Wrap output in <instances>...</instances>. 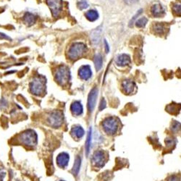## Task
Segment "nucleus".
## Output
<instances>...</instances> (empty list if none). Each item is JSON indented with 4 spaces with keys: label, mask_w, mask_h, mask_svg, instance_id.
Listing matches in <instances>:
<instances>
[{
    "label": "nucleus",
    "mask_w": 181,
    "mask_h": 181,
    "mask_svg": "<svg viewBox=\"0 0 181 181\" xmlns=\"http://www.w3.org/2000/svg\"><path fill=\"white\" fill-rule=\"evenodd\" d=\"M104 46H105V51H106V53H109V47L108 43H107L106 39L104 40Z\"/></svg>",
    "instance_id": "obj_31"
},
{
    "label": "nucleus",
    "mask_w": 181,
    "mask_h": 181,
    "mask_svg": "<svg viewBox=\"0 0 181 181\" xmlns=\"http://www.w3.org/2000/svg\"><path fill=\"white\" fill-rule=\"evenodd\" d=\"M71 77L70 71L68 67L61 65L57 68L55 73V80L61 86H64L70 81Z\"/></svg>",
    "instance_id": "obj_3"
},
{
    "label": "nucleus",
    "mask_w": 181,
    "mask_h": 181,
    "mask_svg": "<svg viewBox=\"0 0 181 181\" xmlns=\"http://www.w3.org/2000/svg\"><path fill=\"white\" fill-rule=\"evenodd\" d=\"M19 139L25 146H35L38 142V135L33 130L29 129L21 133Z\"/></svg>",
    "instance_id": "obj_4"
},
{
    "label": "nucleus",
    "mask_w": 181,
    "mask_h": 181,
    "mask_svg": "<svg viewBox=\"0 0 181 181\" xmlns=\"http://www.w3.org/2000/svg\"><path fill=\"white\" fill-rule=\"evenodd\" d=\"M5 177V172L2 168H0V181H3Z\"/></svg>",
    "instance_id": "obj_29"
},
{
    "label": "nucleus",
    "mask_w": 181,
    "mask_h": 181,
    "mask_svg": "<svg viewBox=\"0 0 181 181\" xmlns=\"http://www.w3.org/2000/svg\"><path fill=\"white\" fill-rule=\"evenodd\" d=\"M71 135L75 139H80L85 134V131L83 128L80 126H75L73 127L72 130H71Z\"/></svg>",
    "instance_id": "obj_17"
},
{
    "label": "nucleus",
    "mask_w": 181,
    "mask_h": 181,
    "mask_svg": "<svg viewBox=\"0 0 181 181\" xmlns=\"http://www.w3.org/2000/svg\"><path fill=\"white\" fill-rule=\"evenodd\" d=\"M102 26H99L92 31L90 33V40H91L92 44L94 45L99 44L101 42V38H102Z\"/></svg>",
    "instance_id": "obj_11"
},
{
    "label": "nucleus",
    "mask_w": 181,
    "mask_h": 181,
    "mask_svg": "<svg viewBox=\"0 0 181 181\" xmlns=\"http://www.w3.org/2000/svg\"><path fill=\"white\" fill-rule=\"evenodd\" d=\"M98 96V89L96 88H94L90 90L88 99V109L90 113H92L94 111L96 106V99Z\"/></svg>",
    "instance_id": "obj_9"
},
{
    "label": "nucleus",
    "mask_w": 181,
    "mask_h": 181,
    "mask_svg": "<svg viewBox=\"0 0 181 181\" xmlns=\"http://www.w3.org/2000/svg\"><path fill=\"white\" fill-rule=\"evenodd\" d=\"M45 90H46V78L44 77H36L30 83V90L34 95H42Z\"/></svg>",
    "instance_id": "obj_2"
},
{
    "label": "nucleus",
    "mask_w": 181,
    "mask_h": 181,
    "mask_svg": "<svg viewBox=\"0 0 181 181\" xmlns=\"http://www.w3.org/2000/svg\"><path fill=\"white\" fill-rule=\"evenodd\" d=\"M81 157H80L79 156H77L76 158H75L74 165H73V170H72L73 174H75V176L77 175V174H78L80 167H81Z\"/></svg>",
    "instance_id": "obj_20"
},
{
    "label": "nucleus",
    "mask_w": 181,
    "mask_h": 181,
    "mask_svg": "<svg viewBox=\"0 0 181 181\" xmlns=\"http://www.w3.org/2000/svg\"><path fill=\"white\" fill-rule=\"evenodd\" d=\"M139 0H124V2L128 5H132V4L136 3Z\"/></svg>",
    "instance_id": "obj_32"
},
{
    "label": "nucleus",
    "mask_w": 181,
    "mask_h": 181,
    "mask_svg": "<svg viewBox=\"0 0 181 181\" xmlns=\"http://www.w3.org/2000/svg\"><path fill=\"white\" fill-rule=\"evenodd\" d=\"M130 56L126 55V54H122V55H118L116 58L115 62L117 66L124 67L128 65L130 63Z\"/></svg>",
    "instance_id": "obj_15"
},
{
    "label": "nucleus",
    "mask_w": 181,
    "mask_h": 181,
    "mask_svg": "<svg viewBox=\"0 0 181 181\" xmlns=\"http://www.w3.org/2000/svg\"><path fill=\"white\" fill-rule=\"evenodd\" d=\"M69 160H70V157L65 152L60 153L57 157V163L58 166L61 168L66 167L68 165Z\"/></svg>",
    "instance_id": "obj_13"
},
{
    "label": "nucleus",
    "mask_w": 181,
    "mask_h": 181,
    "mask_svg": "<svg viewBox=\"0 0 181 181\" xmlns=\"http://www.w3.org/2000/svg\"><path fill=\"white\" fill-rule=\"evenodd\" d=\"M90 144H91V128H90L89 130H88V133L87 135V139H86V155H88V154H89Z\"/></svg>",
    "instance_id": "obj_23"
},
{
    "label": "nucleus",
    "mask_w": 181,
    "mask_h": 181,
    "mask_svg": "<svg viewBox=\"0 0 181 181\" xmlns=\"http://www.w3.org/2000/svg\"><path fill=\"white\" fill-rule=\"evenodd\" d=\"M107 161L105 153L103 151H96L94 152L92 157V162L96 167H104Z\"/></svg>",
    "instance_id": "obj_8"
},
{
    "label": "nucleus",
    "mask_w": 181,
    "mask_h": 181,
    "mask_svg": "<svg viewBox=\"0 0 181 181\" xmlns=\"http://www.w3.org/2000/svg\"><path fill=\"white\" fill-rule=\"evenodd\" d=\"M60 181H64V180H60Z\"/></svg>",
    "instance_id": "obj_35"
},
{
    "label": "nucleus",
    "mask_w": 181,
    "mask_h": 181,
    "mask_svg": "<svg viewBox=\"0 0 181 181\" xmlns=\"http://www.w3.org/2000/svg\"><path fill=\"white\" fill-rule=\"evenodd\" d=\"M36 20V17L34 15L30 13V12H27L24 16V21L26 24L29 25H31L35 23Z\"/></svg>",
    "instance_id": "obj_21"
},
{
    "label": "nucleus",
    "mask_w": 181,
    "mask_h": 181,
    "mask_svg": "<svg viewBox=\"0 0 181 181\" xmlns=\"http://www.w3.org/2000/svg\"><path fill=\"white\" fill-rule=\"evenodd\" d=\"M151 12L155 18H161V17L165 15V10L161 4L157 3L152 5V8H151Z\"/></svg>",
    "instance_id": "obj_10"
},
{
    "label": "nucleus",
    "mask_w": 181,
    "mask_h": 181,
    "mask_svg": "<svg viewBox=\"0 0 181 181\" xmlns=\"http://www.w3.org/2000/svg\"><path fill=\"white\" fill-rule=\"evenodd\" d=\"M172 10H173L174 13H175L177 15L180 16V13H181L180 4H178V3L174 4L173 6H172Z\"/></svg>",
    "instance_id": "obj_26"
},
{
    "label": "nucleus",
    "mask_w": 181,
    "mask_h": 181,
    "mask_svg": "<svg viewBox=\"0 0 181 181\" xmlns=\"http://www.w3.org/2000/svg\"><path fill=\"white\" fill-rule=\"evenodd\" d=\"M64 116L62 112L54 111L47 118V122L52 128H59L63 123Z\"/></svg>",
    "instance_id": "obj_6"
},
{
    "label": "nucleus",
    "mask_w": 181,
    "mask_h": 181,
    "mask_svg": "<svg viewBox=\"0 0 181 181\" xmlns=\"http://www.w3.org/2000/svg\"><path fill=\"white\" fill-rule=\"evenodd\" d=\"M70 110L72 112L73 115H74L75 116L81 115L83 113V105H82L81 103L78 102V101L73 102L70 106Z\"/></svg>",
    "instance_id": "obj_16"
},
{
    "label": "nucleus",
    "mask_w": 181,
    "mask_h": 181,
    "mask_svg": "<svg viewBox=\"0 0 181 181\" xmlns=\"http://www.w3.org/2000/svg\"><path fill=\"white\" fill-rule=\"evenodd\" d=\"M87 51V46L85 44L81 42H76L70 46L68 51L69 59L76 60L81 57Z\"/></svg>",
    "instance_id": "obj_1"
},
{
    "label": "nucleus",
    "mask_w": 181,
    "mask_h": 181,
    "mask_svg": "<svg viewBox=\"0 0 181 181\" xmlns=\"http://www.w3.org/2000/svg\"><path fill=\"white\" fill-rule=\"evenodd\" d=\"M148 23V19L145 18V17H143V18L139 19V20H137L135 21V26L137 28H140V29H141V28H144L146 26V25Z\"/></svg>",
    "instance_id": "obj_24"
},
{
    "label": "nucleus",
    "mask_w": 181,
    "mask_h": 181,
    "mask_svg": "<svg viewBox=\"0 0 181 181\" xmlns=\"http://www.w3.org/2000/svg\"><path fill=\"white\" fill-rule=\"evenodd\" d=\"M78 75L81 79L88 81L92 75V71L89 65H83L79 69Z\"/></svg>",
    "instance_id": "obj_12"
},
{
    "label": "nucleus",
    "mask_w": 181,
    "mask_h": 181,
    "mask_svg": "<svg viewBox=\"0 0 181 181\" xmlns=\"http://www.w3.org/2000/svg\"><path fill=\"white\" fill-rule=\"evenodd\" d=\"M168 181H179V178L177 176L173 175V176L170 177Z\"/></svg>",
    "instance_id": "obj_33"
},
{
    "label": "nucleus",
    "mask_w": 181,
    "mask_h": 181,
    "mask_svg": "<svg viewBox=\"0 0 181 181\" xmlns=\"http://www.w3.org/2000/svg\"><path fill=\"white\" fill-rule=\"evenodd\" d=\"M102 127L105 133L108 135H114L119 128V120L115 117H107L102 122Z\"/></svg>",
    "instance_id": "obj_5"
},
{
    "label": "nucleus",
    "mask_w": 181,
    "mask_h": 181,
    "mask_svg": "<svg viewBox=\"0 0 181 181\" xmlns=\"http://www.w3.org/2000/svg\"><path fill=\"white\" fill-rule=\"evenodd\" d=\"M166 143H167V145L168 146H171L172 145L173 143V140L172 139H167L166 140Z\"/></svg>",
    "instance_id": "obj_34"
},
{
    "label": "nucleus",
    "mask_w": 181,
    "mask_h": 181,
    "mask_svg": "<svg viewBox=\"0 0 181 181\" xmlns=\"http://www.w3.org/2000/svg\"><path fill=\"white\" fill-rule=\"evenodd\" d=\"M122 87L124 92L127 94H130L134 91L135 88V83L131 80H126L122 82Z\"/></svg>",
    "instance_id": "obj_14"
},
{
    "label": "nucleus",
    "mask_w": 181,
    "mask_h": 181,
    "mask_svg": "<svg viewBox=\"0 0 181 181\" xmlns=\"http://www.w3.org/2000/svg\"><path fill=\"white\" fill-rule=\"evenodd\" d=\"M142 11H143V10H140L136 14H135V15L134 17H133V18L132 19H131V20L130 21V23H129V26L131 27V25H133V23H134L135 20V19H136L137 17H139L140 15H141L142 13Z\"/></svg>",
    "instance_id": "obj_28"
},
{
    "label": "nucleus",
    "mask_w": 181,
    "mask_h": 181,
    "mask_svg": "<svg viewBox=\"0 0 181 181\" xmlns=\"http://www.w3.org/2000/svg\"><path fill=\"white\" fill-rule=\"evenodd\" d=\"M153 30H154V33H156L157 34L162 35L165 33L166 27L162 23H156L153 25Z\"/></svg>",
    "instance_id": "obj_18"
},
{
    "label": "nucleus",
    "mask_w": 181,
    "mask_h": 181,
    "mask_svg": "<svg viewBox=\"0 0 181 181\" xmlns=\"http://www.w3.org/2000/svg\"><path fill=\"white\" fill-rule=\"evenodd\" d=\"M77 7L80 10H85L86 8L88 7V4L87 2V1L86 0H81V1L78 2L77 4Z\"/></svg>",
    "instance_id": "obj_25"
},
{
    "label": "nucleus",
    "mask_w": 181,
    "mask_h": 181,
    "mask_svg": "<svg viewBox=\"0 0 181 181\" xmlns=\"http://www.w3.org/2000/svg\"><path fill=\"white\" fill-rule=\"evenodd\" d=\"M94 64H95L96 70H100L103 64L102 56L100 54H97V55H96L95 57H94Z\"/></svg>",
    "instance_id": "obj_22"
},
{
    "label": "nucleus",
    "mask_w": 181,
    "mask_h": 181,
    "mask_svg": "<svg viewBox=\"0 0 181 181\" xmlns=\"http://www.w3.org/2000/svg\"><path fill=\"white\" fill-rule=\"evenodd\" d=\"M105 107H106V102H105L104 99H102L99 106V110L102 111L103 109L105 108Z\"/></svg>",
    "instance_id": "obj_30"
},
{
    "label": "nucleus",
    "mask_w": 181,
    "mask_h": 181,
    "mask_svg": "<svg viewBox=\"0 0 181 181\" xmlns=\"http://www.w3.org/2000/svg\"><path fill=\"white\" fill-rule=\"evenodd\" d=\"M86 18H87V20H88L90 22H94V21H96L99 18V13L97 11L94 10H88L86 12L85 14Z\"/></svg>",
    "instance_id": "obj_19"
},
{
    "label": "nucleus",
    "mask_w": 181,
    "mask_h": 181,
    "mask_svg": "<svg viewBox=\"0 0 181 181\" xmlns=\"http://www.w3.org/2000/svg\"><path fill=\"white\" fill-rule=\"evenodd\" d=\"M180 123L178 122H174L172 126V130L174 132H177V131L180 130Z\"/></svg>",
    "instance_id": "obj_27"
},
{
    "label": "nucleus",
    "mask_w": 181,
    "mask_h": 181,
    "mask_svg": "<svg viewBox=\"0 0 181 181\" xmlns=\"http://www.w3.org/2000/svg\"><path fill=\"white\" fill-rule=\"evenodd\" d=\"M54 18H57L62 10V0H46Z\"/></svg>",
    "instance_id": "obj_7"
}]
</instances>
